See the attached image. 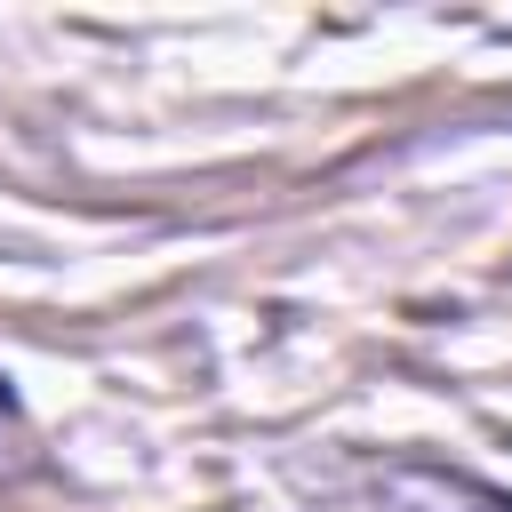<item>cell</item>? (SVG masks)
Returning a JSON list of instances; mask_svg holds the SVG:
<instances>
[{"instance_id":"cell-1","label":"cell","mask_w":512,"mask_h":512,"mask_svg":"<svg viewBox=\"0 0 512 512\" xmlns=\"http://www.w3.org/2000/svg\"><path fill=\"white\" fill-rule=\"evenodd\" d=\"M0 424H8V384H0Z\"/></svg>"}]
</instances>
